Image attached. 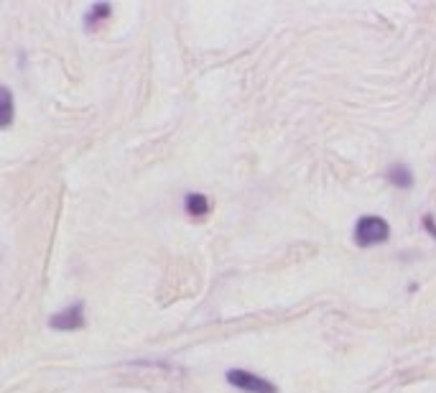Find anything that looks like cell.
<instances>
[{
  "label": "cell",
  "instance_id": "cell-3",
  "mask_svg": "<svg viewBox=\"0 0 436 393\" xmlns=\"http://www.w3.org/2000/svg\"><path fill=\"white\" fill-rule=\"evenodd\" d=\"M49 327H52V329H64V332L82 329V327H84V304L74 302L67 309L52 314V317H49Z\"/></svg>",
  "mask_w": 436,
  "mask_h": 393
},
{
  "label": "cell",
  "instance_id": "cell-7",
  "mask_svg": "<svg viewBox=\"0 0 436 393\" xmlns=\"http://www.w3.org/2000/svg\"><path fill=\"white\" fill-rule=\"evenodd\" d=\"M3 110H6V115H3V128H8L13 123V95H10L8 87H3Z\"/></svg>",
  "mask_w": 436,
  "mask_h": 393
},
{
  "label": "cell",
  "instance_id": "cell-4",
  "mask_svg": "<svg viewBox=\"0 0 436 393\" xmlns=\"http://www.w3.org/2000/svg\"><path fill=\"white\" fill-rule=\"evenodd\" d=\"M112 13V6L110 3H95V6H89L87 15H84V29L87 31H97L103 26Z\"/></svg>",
  "mask_w": 436,
  "mask_h": 393
},
{
  "label": "cell",
  "instance_id": "cell-5",
  "mask_svg": "<svg viewBox=\"0 0 436 393\" xmlns=\"http://www.w3.org/2000/svg\"><path fill=\"white\" fill-rule=\"evenodd\" d=\"M388 181L393 186H398V189H411L414 186V174L403 163H393L391 171H388Z\"/></svg>",
  "mask_w": 436,
  "mask_h": 393
},
{
  "label": "cell",
  "instance_id": "cell-2",
  "mask_svg": "<svg viewBox=\"0 0 436 393\" xmlns=\"http://www.w3.org/2000/svg\"><path fill=\"white\" fill-rule=\"evenodd\" d=\"M227 380L235 388H240V391H245V393H278V388H276L271 380L260 378V376L248 373V371H230Z\"/></svg>",
  "mask_w": 436,
  "mask_h": 393
},
{
  "label": "cell",
  "instance_id": "cell-8",
  "mask_svg": "<svg viewBox=\"0 0 436 393\" xmlns=\"http://www.w3.org/2000/svg\"><path fill=\"white\" fill-rule=\"evenodd\" d=\"M421 223H423V228H426V232H431V237L436 240V223H434V217H431V215H423Z\"/></svg>",
  "mask_w": 436,
  "mask_h": 393
},
{
  "label": "cell",
  "instance_id": "cell-6",
  "mask_svg": "<svg viewBox=\"0 0 436 393\" xmlns=\"http://www.w3.org/2000/svg\"><path fill=\"white\" fill-rule=\"evenodd\" d=\"M184 207L192 217H204L209 212V200L204 194H189L184 200Z\"/></svg>",
  "mask_w": 436,
  "mask_h": 393
},
{
  "label": "cell",
  "instance_id": "cell-1",
  "mask_svg": "<svg viewBox=\"0 0 436 393\" xmlns=\"http://www.w3.org/2000/svg\"><path fill=\"white\" fill-rule=\"evenodd\" d=\"M391 237V228L385 223L383 217L377 215H365L357 220L355 225V243L360 248H368V245H377V243H385Z\"/></svg>",
  "mask_w": 436,
  "mask_h": 393
}]
</instances>
